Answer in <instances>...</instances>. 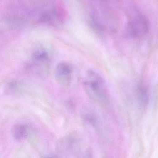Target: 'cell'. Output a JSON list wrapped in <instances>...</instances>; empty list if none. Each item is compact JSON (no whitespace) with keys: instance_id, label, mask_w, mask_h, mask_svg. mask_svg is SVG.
Wrapping results in <instances>:
<instances>
[{"instance_id":"cell-1","label":"cell","mask_w":158,"mask_h":158,"mask_svg":"<svg viewBox=\"0 0 158 158\" xmlns=\"http://www.w3.org/2000/svg\"><path fill=\"white\" fill-rule=\"evenodd\" d=\"M57 154L60 157H86L89 151L81 135L73 133L60 139L57 145Z\"/></svg>"},{"instance_id":"cell-2","label":"cell","mask_w":158,"mask_h":158,"mask_svg":"<svg viewBox=\"0 0 158 158\" xmlns=\"http://www.w3.org/2000/svg\"><path fill=\"white\" fill-rule=\"evenodd\" d=\"M84 87L88 96L94 101L105 103L108 93L103 78L96 72L89 71L84 82Z\"/></svg>"},{"instance_id":"cell-3","label":"cell","mask_w":158,"mask_h":158,"mask_svg":"<svg viewBox=\"0 0 158 158\" xmlns=\"http://www.w3.org/2000/svg\"><path fill=\"white\" fill-rule=\"evenodd\" d=\"M148 20L142 14L133 16L127 26L126 35L134 39H140L145 37L149 32Z\"/></svg>"},{"instance_id":"cell-4","label":"cell","mask_w":158,"mask_h":158,"mask_svg":"<svg viewBox=\"0 0 158 158\" xmlns=\"http://www.w3.org/2000/svg\"><path fill=\"white\" fill-rule=\"evenodd\" d=\"M49 60L48 54L45 50H37L32 55V61L26 65V69L36 73L47 72Z\"/></svg>"},{"instance_id":"cell-5","label":"cell","mask_w":158,"mask_h":158,"mask_svg":"<svg viewBox=\"0 0 158 158\" xmlns=\"http://www.w3.org/2000/svg\"><path fill=\"white\" fill-rule=\"evenodd\" d=\"M54 76L59 85L64 87L69 86L72 82V69L68 64L60 63L55 68Z\"/></svg>"},{"instance_id":"cell-6","label":"cell","mask_w":158,"mask_h":158,"mask_svg":"<svg viewBox=\"0 0 158 158\" xmlns=\"http://www.w3.org/2000/svg\"><path fill=\"white\" fill-rule=\"evenodd\" d=\"M12 135L18 141H22L27 138L29 135V128L26 125L18 123L12 127Z\"/></svg>"},{"instance_id":"cell-7","label":"cell","mask_w":158,"mask_h":158,"mask_svg":"<svg viewBox=\"0 0 158 158\" xmlns=\"http://www.w3.org/2000/svg\"><path fill=\"white\" fill-rule=\"evenodd\" d=\"M137 98L141 105H146L148 102V90L144 85H139L136 89Z\"/></svg>"}]
</instances>
